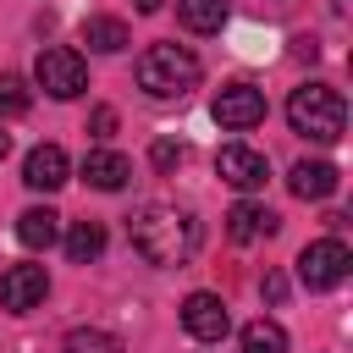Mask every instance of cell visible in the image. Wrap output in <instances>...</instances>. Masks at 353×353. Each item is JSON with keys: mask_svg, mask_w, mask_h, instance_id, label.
<instances>
[{"mask_svg": "<svg viewBox=\"0 0 353 353\" xmlns=\"http://www.w3.org/2000/svg\"><path fill=\"white\" fill-rule=\"evenodd\" d=\"M55 237H61V215H55L50 204H28V210L17 215V243H22V248L39 254V248H50Z\"/></svg>", "mask_w": 353, "mask_h": 353, "instance_id": "obj_14", "label": "cell"}, {"mask_svg": "<svg viewBox=\"0 0 353 353\" xmlns=\"http://www.w3.org/2000/svg\"><path fill=\"white\" fill-rule=\"evenodd\" d=\"M276 210H265V204H254V199H243V204H232L226 210V237L232 243H259V237H276Z\"/></svg>", "mask_w": 353, "mask_h": 353, "instance_id": "obj_13", "label": "cell"}, {"mask_svg": "<svg viewBox=\"0 0 353 353\" xmlns=\"http://www.w3.org/2000/svg\"><path fill=\"white\" fill-rule=\"evenodd\" d=\"M347 270H353V254H347L342 237H320V243H309V248L298 254V281H303L309 292H331V287H342Z\"/></svg>", "mask_w": 353, "mask_h": 353, "instance_id": "obj_5", "label": "cell"}, {"mask_svg": "<svg viewBox=\"0 0 353 353\" xmlns=\"http://www.w3.org/2000/svg\"><path fill=\"white\" fill-rule=\"evenodd\" d=\"M237 353H287V331L276 320H248L237 331Z\"/></svg>", "mask_w": 353, "mask_h": 353, "instance_id": "obj_18", "label": "cell"}, {"mask_svg": "<svg viewBox=\"0 0 353 353\" xmlns=\"http://www.w3.org/2000/svg\"><path fill=\"white\" fill-rule=\"evenodd\" d=\"M33 83H39L50 99H77V94L88 88V61H83L72 44H50V50H39V61H33Z\"/></svg>", "mask_w": 353, "mask_h": 353, "instance_id": "obj_4", "label": "cell"}, {"mask_svg": "<svg viewBox=\"0 0 353 353\" xmlns=\"http://www.w3.org/2000/svg\"><path fill=\"white\" fill-rule=\"evenodd\" d=\"M287 121L309 143H336L342 127H347V105H342V94L331 83H298L287 94Z\"/></svg>", "mask_w": 353, "mask_h": 353, "instance_id": "obj_3", "label": "cell"}, {"mask_svg": "<svg viewBox=\"0 0 353 353\" xmlns=\"http://www.w3.org/2000/svg\"><path fill=\"white\" fill-rule=\"evenodd\" d=\"M61 353H121V336L116 331H99V325H72Z\"/></svg>", "mask_w": 353, "mask_h": 353, "instance_id": "obj_19", "label": "cell"}, {"mask_svg": "<svg viewBox=\"0 0 353 353\" xmlns=\"http://www.w3.org/2000/svg\"><path fill=\"white\" fill-rule=\"evenodd\" d=\"M215 176L232 182L237 193H259V188L270 182V160H265L259 149H248V143H226V149L215 154Z\"/></svg>", "mask_w": 353, "mask_h": 353, "instance_id": "obj_7", "label": "cell"}, {"mask_svg": "<svg viewBox=\"0 0 353 353\" xmlns=\"http://www.w3.org/2000/svg\"><path fill=\"white\" fill-rule=\"evenodd\" d=\"M88 132H94L99 143H105V138H116V110H110V105H99V110L88 116Z\"/></svg>", "mask_w": 353, "mask_h": 353, "instance_id": "obj_22", "label": "cell"}, {"mask_svg": "<svg viewBox=\"0 0 353 353\" xmlns=\"http://www.w3.org/2000/svg\"><path fill=\"white\" fill-rule=\"evenodd\" d=\"M265 298H270V303H281V298H287V276H276V270H270V276H265Z\"/></svg>", "mask_w": 353, "mask_h": 353, "instance_id": "obj_23", "label": "cell"}, {"mask_svg": "<svg viewBox=\"0 0 353 353\" xmlns=\"http://www.w3.org/2000/svg\"><path fill=\"white\" fill-rule=\"evenodd\" d=\"M105 254V226L99 221H72V232H66V259L72 265H94Z\"/></svg>", "mask_w": 353, "mask_h": 353, "instance_id": "obj_17", "label": "cell"}, {"mask_svg": "<svg viewBox=\"0 0 353 353\" xmlns=\"http://www.w3.org/2000/svg\"><path fill=\"white\" fill-rule=\"evenodd\" d=\"M127 176H132V160H127V154H116V149H88V154H83V182H88V188L121 193Z\"/></svg>", "mask_w": 353, "mask_h": 353, "instance_id": "obj_12", "label": "cell"}, {"mask_svg": "<svg viewBox=\"0 0 353 353\" xmlns=\"http://www.w3.org/2000/svg\"><path fill=\"white\" fill-rule=\"evenodd\" d=\"M132 6H138V11H143V17H149V11H160V6H165V0H132Z\"/></svg>", "mask_w": 353, "mask_h": 353, "instance_id": "obj_24", "label": "cell"}, {"mask_svg": "<svg viewBox=\"0 0 353 353\" xmlns=\"http://www.w3.org/2000/svg\"><path fill=\"white\" fill-rule=\"evenodd\" d=\"M149 160H154V171H171V165H182V143H171V138H160V143L149 149Z\"/></svg>", "mask_w": 353, "mask_h": 353, "instance_id": "obj_21", "label": "cell"}, {"mask_svg": "<svg viewBox=\"0 0 353 353\" xmlns=\"http://www.w3.org/2000/svg\"><path fill=\"white\" fill-rule=\"evenodd\" d=\"M176 22L188 33H221L226 28V0H176Z\"/></svg>", "mask_w": 353, "mask_h": 353, "instance_id": "obj_16", "label": "cell"}, {"mask_svg": "<svg viewBox=\"0 0 353 353\" xmlns=\"http://www.w3.org/2000/svg\"><path fill=\"white\" fill-rule=\"evenodd\" d=\"M6 154H11V138H6V132H0V160H6Z\"/></svg>", "mask_w": 353, "mask_h": 353, "instance_id": "obj_25", "label": "cell"}, {"mask_svg": "<svg viewBox=\"0 0 353 353\" xmlns=\"http://www.w3.org/2000/svg\"><path fill=\"white\" fill-rule=\"evenodd\" d=\"M182 325H188L193 342H221L232 331V314H226V303L215 292H188L182 298Z\"/></svg>", "mask_w": 353, "mask_h": 353, "instance_id": "obj_9", "label": "cell"}, {"mask_svg": "<svg viewBox=\"0 0 353 353\" xmlns=\"http://www.w3.org/2000/svg\"><path fill=\"white\" fill-rule=\"evenodd\" d=\"M287 188H292L298 199L320 204V199H331V193L342 188V171H336L331 160H298V165L287 171Z\"/></svg>", "mask_w": 353, "mask_h": 353, "instance_id": "obj_11", "label": "cell"}, {"mask_svg": "<svg viewBox=\"0 0 353 353\" xmlns=\"http://www.w3.org/2000/svg\"><path fill=\"white\" fill-rule=\"evenodd\" d=\"M210 116H215V127H226V132H248V127L265 121V94H259L254 83H226V88L215 94Z\"/></svg>", "mask_w": 353, "mask_h": 353, "instance_id": "obj_6", "label": "cell"}, {"mask_svg": "<svg viewBox=\"0 0 353 353\" xmlns=\"http://www.w3.org/2000/svg\"><path fill=\"white\" fill-rule=\"evenodd\" d=\"M83 44H88L94 55H121V50L132 44V28H127L121 17H83Z\"/></svg>", "mask_w": 353, "mask_h": 353, "instance_id": "obj_15", "label": "cell"}, {"mask_svg": "<svg viewBox=\"0 0 353 353\" xmlns=\"http://www.w3.org/2000/svg\"><path fill=\"white\" fill-rule=\"evenodd\" d=\"M127 237L149 265H188L199 248V221L193 210H176V204H143L127 221Z\"/></svg>", "mask_w": 353, "mask_h": 353, "instance_id": "obj_1", "label": "cell"}, {"mask_svg": "<svg viewBox=\"0 0 353 353\" xmlns=\"http://www.w3.org/2000/svg\"><path fill=\"white\" fill-rule=\"evenodd\" d=\"M66 171H72V160H66L61 143H39V149H28V160H22V182H28L33 193L66 188Z\"/></svg>", "mask_w": 353, "mask_h": 353, "instance_id": "obj_10", "label": "cell"}, {"mask_svg": "<svg viewBox=\"0 0 353 353\" xmlns=\"http://www.w3.org/2000/svg\"><path fill=\"white\" fill-rule=\"evenodd\" d=\"M199 77H204V66L188 44H149L138 55V88L149 99H188L199 88Z\"/></svg>", "mask_w": 353, "mask_h": 353, "instance_id": "obj_2", "label": "cell"}, {"mask_svg": "<svg viewBox=\"0 0 353 353\" xmlns=\"http://www.w3.org/2000/svg\"><path fill=\"white\" fill-rule=\"evenodd\" d=\"M28 105H33L28 83H22L17 72H0V121H11V116H28Z\"/></svg>", "mask_w": 353, "mask_h": 353, "instance_id": "obj_20", "label": "cell"}, {"mask_svg": "<svg viewBox=\"0 0 353 353\" xmlns=\"http://www.w3.org/2000/svg\"><path fill=\"white\" fill-rule=\"evenodd\" d=\"M44 298H50V270H44V265H11V270L0 276V309L28 314V309H39Z\"/></svg>", "mask_w": 353, "mask_h": 353, "instance_id": "obj_8", "label": "cell"}]
</instances>
